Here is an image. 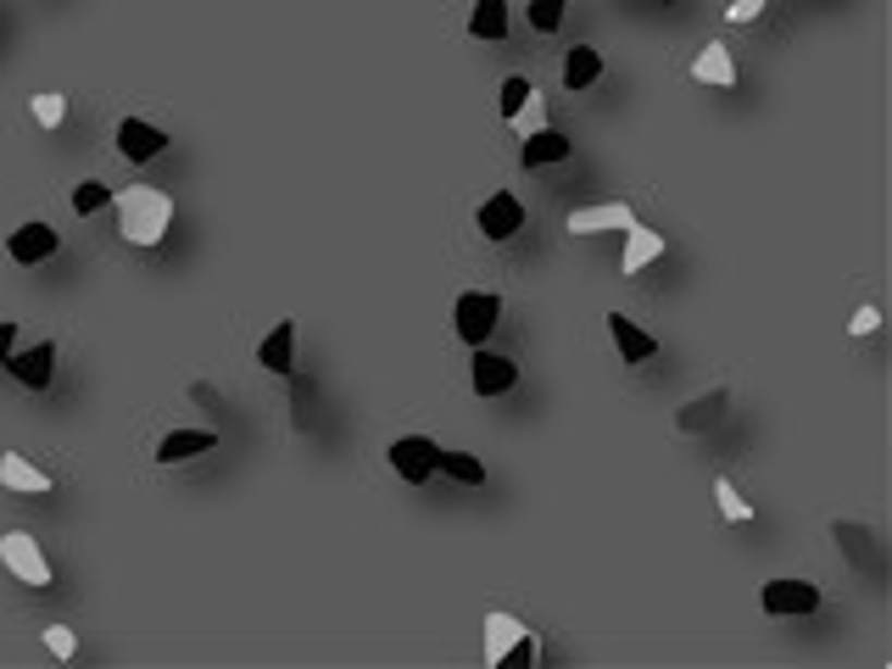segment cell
<instances>
[{
	"label": "cell",
	"mask_w": 892,
	"mask_h": 669,
	"mask_svg": "<svg viewBox=\"0 0 892 669\" xmlns=\"http://www.w3.org/2000/svg\"><path fill=\"white\" fill-rule=\"evenodd\" d=\"M0 481H7V491H23V497H39V491H51V481L28 463V458H17V452H7L0 458Z\"/></svg>",
	"instance_id": "16"
},
{
	"label": "cell",
	"mask_w": 892,
	"mask_h": 669,
	"mask_svg": "<svg viewBox=\"0 0 892 669\" xmlns=\"http://www.w3.org/2000/svg\"><path fill=\"white\" fill-rule=\"evenodd\" d=\"M714 502H720V513L731 519V524H742V519H754V508L742 502V491L731 486V481H714Z\"/></svg>",
	"instance_id": "25"
},
{
	"label": "cell",
	"mask_w": 892,
	"mask_h": 669,
	"mask_svg": "<svg viewBox=\"0 0 892 669\" xmlns=\"http://www.w3.org/2000/svg\"><path fill=\"white\" fill-rule=\"evenodd\" d=\"M34 123H45V129H57L62 123V112H68V101H62V95H34Z\"/></svg>",
	"instance_id": "28"
},
{
	"label": "cell",
	"mask_w": 892,
	"mask_h": 669,
	"mask_svg": "<svg viewBox=\"0 0 892 669\" xmlns=\"http://www.w3.org/2000/svg\"><path fill=\"white\" fill-rule=\"evenodd\" d=\"M570 157V139L541 129V134H525V168H547V162H563Z\"/></svg>",
	"instance_id": "21"
},
{
	"label": "cell",
	"mask_w": 892,
	"mask_h": 669,
	"mask_svg": "<svg viewBox=\"0 0 892 669\" xmlns=\"http://www.w3.org/2000/svg\"><path fill=\"white\" fill-rule=\"evenodd\" d=\"M468 34L475 39H508V0H475Z\"/></svg>",
	"instance_id": "20"
},
{
	"label": "cell",
	"mask_w": 892,
	"mask_h": 669,
	"mask_svg": "<svg viewBox=\"0 0 892 669\" xmlns=\"http://www.w3.org/2000/svg\"><path fill=\"white\" fill-rule=\"evenodd\" d=\"M765 7H770V0H731V12H725V17H731V23H754Z\"/></svg>",
	"instance_id": "31"
},
{
	"label": "cell",
	"mask_w": 892,
	"mask_h": 669,
	"mask_svg": "<svg viewBox=\"0 0 892 669\" xmlns=\"http://www.w3.org/2000/svg\"><path fill=\"white\" fill-rule=\"evenodd\" d=\"M17 346V324H0V357H7Z\"/></svg>",
	"instance_id": "34"
},
{
	"label": "cell",
	"mask_w": 892,
	"mask_h": 669,
	"mask_svg": "<svg viewBox=\"0 0 892 669\" xmlns=\"http://www.w3.org/2000/svg\"><path fill=\"white\" fill-rule=\"evenodd\" d=\"M497 318H502V302H497V296H480V291L457 296V313H452L457 341H463V346H486L491 329H497Z\"/></svg>",
	"instance_id": "3"
},
{
	"label": "cell",
	"mask_w": 892,
	"mask_h": 669,
	"mask_svg": "<svg viewBox=\"0 0 892 669\" xmlns=\"http://www.w3.org/2000/svg\"><path fill=\"white\" fill-rule=\"evenodd\" d=\"M692 78L697 84H714V89H731L736 84V62H731V51L714 39V45H702L697 51V62H692Z\"/></svg>",
	"instance_id": "12"
},
{
	"label": "cell",
	"mask_w": 892,
	"mask_h": 669,
	"mask_svg": "<svg viewBox=\"0 0 892 669\" xmlns=\"http://www.w3.org/2000/svg\"><path fill=\"white\" fill-rule=\"evenodd\" d=\"M307 402H313V386L296 379V429H307Z\"/></svg>",
	"instance_id": "33"
},
{
	"label": "cell",
	"mask_w": 892,
	"mask_h": 669,
	"mask_svg": "<svg viewBox=\"0 0 892 669\" xmlns=\"http://www.w3.org/2000/svg\"><path fill=\"white\" fill-rule=\"evenodd\" d=\"M759 603H765V613H775V619H804V613L820 608V592H815L809 581H770Z\"/></svg>",
	"instance_id": "7"
},
{
	"label": "cell",
	"mask_w": 892,
	"mask_h": 669,
	"mask_svg": "<svg viewBox=\"0 0 892 669\" xmlns=\"http://www.w3.org/2000/svg\"><path fill=\"white\" fill-rule=\"evenodd\" d=\"M513 379H520V368H513L508 357H491V352L475 357V391H480V397H502Z\"/></svg>",
	"instance_id": "17"
},
{
	"label": "cell",
	"mask_w": 892,
	"mask_h": 669,
	"mask_svg": "<svg viewBox=\"0 0 892 669\" xmlns=\"http://www.w3.org/2000/svg\"><path fill=\"white\" fill-rule=\"evenodd\" d=\"M508 123H513V134H541V129H547V101H541V89H530L525 107L513 112Z\"/></svg>",
	"instance_id": "24"
},
{
	"label": "cell",
	"mask_w": 892,
	"mask_h": 669,
	"mask_svg": "<svg viewBox=\"0 0 892 669\" xmlns=\"http://www.w3.org/2000/svg\"><path fill=\"white\" fill-rule=\"evenodd\" d=\"M636 212L625 202H602V207H575L570 212V234H602V229H631Z\"/></svg>",
	"instance_id": "10"
},
{
	"label": "cell",
	"mask_w": 892,
	"mask_h": 669,
	"mask_svg": "<svg viewBox=\"0 0 892 669\" xmlns=\"http://www.w3.org/2000/svg\"><path fill=\"white\" fill-rule=\"evenodd\" d=\"M536 653H541V642L513 613H486V664H525Z\"/></svg>",
	"instance_id": "2"
},
{
	"label": "cell",
	"mask_w": 892,
	"mask_h": 669,
	"mask_svg": "<svg viewBox=\"0 0 892 669\" xmlns=\"http://www.w3.org/2000/svg\"><path fill=\"white\" fill-rule=\"evenodd\" d=\"M0 563H7L23 586H51V563H45L39 542L23 536V531H7V536H0Z\"/></svg>",
	"instance_id": "4"
},
{
	"label": "cell",
	"mask_w": 892,
	"mask_h": 669,
	"mask_svg": "<svg viewBox=\"0 0 892 669\" xmlns=\"http://www.w3.org/2000/svg\"><path fill=\"white\" fill-rule=\"evenodd\" d=\"M7 252H12V263H45L57 252V229L51 223H23L7 241Z\"/></svg>",
	"instance_id": "11"
},
{
	"label": "cell",
	"mask_w": 892,
	"mask_h": 669,
	"mask_svg": "<svg viewBox=\"0 0 892 669\" xmlns=\"http://www.w3.org/2000/svg\"><path fill=\"white\" fill-rule=\"evenodd\" d=\"M118 151H123L129 162H151V157L168 151V134H162L157 123H146V118H123V123H118Z\"/></svg>",
	"instance_id": "8"
},
{
	"label": "cell",
	"mask_w": 892,
	"mask_h": 669,
	"mask_svg": "<svg viewBox=\"0 0 892 669\" xmlns=\"http://www.w3.org/2000/svg\"><path fill=\"white\" fill-rule=\"evenodd\" d=\"M530 23H536V34H552L563 23V0H530Z\"/></svg>",
	"instance_id": "29"
},
{
	"label": "cell",
	"mask_w": 892,
	"mask_h": 669,
	"mask_svg": "<svg viewBox=\"0 0 892 669\" xmlns=\"http://www.w3.org/2000/svg\"><path fill=\"white\" fill-rule=\"evenodd\" d=\"M664 257V234H652V229H641V223H631L625 229V273H641L647 263H659Z\"/></svg>",
	"instance_id": "14"
},
{
	"label": "cell",
	"mask_w": 892,
	"mask_h": 669,
	"mask_svg": "<svg viewBox=\"0 0 892 669\" xmlns=\"http://www.w3.org/2000/svg\"><path fill=\"white\" fill-rule=\"evenodd\" d=\"M212 447H218L212 429H173V436L157 447V463H184V458H201Z\"/></svg>",
	"instance_id": "15"
},
{
	"label": "cell",
	"mask_w": 892,
	"mask_h": 669,
	"mask_svg": "<svg viewBox=\"0 0 892 669\" xmlns=\"http://www.w3.org/2000/svg\"><path fill=\"white\" fill-rule=\"evenodd\" d=\"M118 218H123V241L129 246H157L168 223H173V202L151 184H129L118 196Z\"/></svg>",
	"instance_id": "1"
},
{
	"label": "cell",
	"mask_w": 892,
	"mask_h": 669,
	"mask_svg": "<svg viewBox=\"0 0 892 669\" xmlns=\"http://www.w3.org/2000/svg\"><path fill=\"white\" fill-rule=\"evenodd\" d=\"M608 334H614V346H620L625 363H647L652 357V334L641 324H631L625 313H608Z\"/></svg>",
	"instance_id": "13"
},
{
	"label": "cell",
	"mask_w": 892,
	"mask_h": 669,
	"mask_svg": "<svg viewBox=\"0 0 892 669\" xmlns=\"http://www.w3.org/2000/svg\"><path fill=\"white\" fill-rule=\"evenodd\" d=\"M725 408H731V391H709V397H697V408H681L675 424L697 436V429H714V424L725 418Z\"/></svg>",
	"instance_id": "18"
},
{
	"label": "cell",
	"mask_w": 892,
	"mask_h": 669,
	"mask_svg": "<svg viewBox=\"0 0 892 669\" xmlns=\"http://www.w3.org/2000/svg\"><path fill=\"white\" fill-rule=\"evenodd\" d=\"M848 329H854V334H876V329H881V313H876V307H859Z\"/></svg>",
	"instance_id": "32"
},
{
	"label": "cell",
	"mask_w": 892,
	"mask_h": 669,
	"mask_svg": "<svg viewBox=\"0 0 892 669\" xmlns=\"http://www.w3.org/2000/svg\"><path fill=\"white\" fill-rule=\"evenodd\" d=\"M597 78H602V57L591 51V45H575L570 62H563V84H570V89H586V84H597Z\"/></svg>",
	"instance_id": "22"
},
{
	"label": "cell",
	"mask_w": 892,
	"mask_h": 669,
	"mask_svg": "<svg viewBox=\"0 0 892 669\" xmlns=\"http://www.w3.org/2000/svg\"><path fill=\"white\" fill-rule=\"evenodd\" d=\"M480 234L486 241H508V234H520V223H525V207H520V196H508V190H497V196L480 207Z\"/></svg>",
	"instance_id": "9"
},
{
	"label": "cell",
	"mask_w": 892,
	"mask_h": 669,
	"mask_svg": "<svg viewBox=\"0 0 892 669\" xmlns=\"http://www.w3.org/2000/svg\"><path fill=\"white\" fill-rule=\"evenodd\" d=\"M107 202H112V190H107V184H96V179L73 190V212H84V218H89V212H101Z\"/></svg>",
	"instance_id": "26"
},
{
	"label": "cell",
	"mask_w": 892,
	"mask_h": 669,
	"mask_svg": "<svg viewBox=\"0 0 892 669\" xmlns=\"http://www.w3.org/2000/svg\"><path fill=\"white\" fill-rule=\"evenodd\" d=\"M296 352V324H279L273 334H268V341H262V352H257V363L268 368V374H291V357Z\"/></svg>",
	"instance_id": "19"
},
{
	"label": "cell",
	"mask_w": 892,
	"mask_h": 669,
	"mask_svg": "<svg viewBox=\"0 0 892 669\" xmlns=\"http://www.w3.org/2000/svg\"><path fill=\"white\" fill-rule=\"evenodd\" d=\"M530 89H536V84H530V78H520V73H513V78H502V118H513V112H520Z\"/></svg>",
	"instance_id": "27"
},
{
	"label": "cell",
	"mask_w": 892,
	"mask_h": 669,
	"mask_svg": "<svg viewBox=\"0 0 892 669\" xmlns=\"http://www.w3.org/2000/svg\"><path fill=\"white\" fill-rule=\"evenodd\" d=\"M436 458H441V447H436L430 436H402V441L391 447V469L402 474L407 486H425L430 474H436Z\"/></svg>",
	"instance_id": "5"
},
{
	"label": "cell",
	"mask_w": 892,
	"mask_h": 669,
	"mask_svg": "<svg viewBox=\"0 0 892 669\" xmlns=\"http://www.w3.org/2000/svg\"><path fill=\"white\" fill-rule=\"evenodd\" d=\"M45 647H51L57 658H73V647H78V636H73L68 625H45Z\"/></svg>",
	"instance_id": "30"
},
{
	"label": "cell",
	"mask_w": 892,
	"mask_h": 669,
	"mask_svg": "<svg viewBox=\"0 0 892 669\" xmlns=\"http://www.w3.org/2000/svg\"><path fill=\"white\" fill-rule=\"evenodd\" d=\"M0 363H7L28 391H45V386H51V374H57V346H51V341H39V346H12Z\"/></svg>",
	"instance_id": "6"
},
{
	"label": "cell",
	"mask_w": 892,
	"mask_h": 669,
	"mask_svg": "<svg viewBox=\"0 0 892 669\" xmlns=\"http://www.w3.org/2000/svg\"><path fill=\"white\" fill-rule=\"evenodd\" d=\"M436 469L447 474V481H463V486H486V463L475 452H441Z\"/></svg>",
	"instance_id": "23"
}]
</instances>
